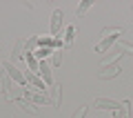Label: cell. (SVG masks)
Wrapping results in <instances>:
<instances>
[{
	"instance_id": "6da1fadb",
	"label": "cell",
	"mask_w": 133,
	"mask_h": 118,
	"mask_svg": "<svg viewBox=\"0 0 133 118\" xmlns=\"http://www.w3.org/2000/svg\"><path fill=\"white\" fill-rule=\"evenodd\" d=\"M36 87H27L24 85V98L29 100V103H33V105H47V103H51V98H49L47 94H38V91H33Z\"/></svg>"
},
{
	"instance_id": "7a4b0ae2",
	"label": "cell",
	"mask_w": 133,
	"mask_h": 118,
	"mask_svg": "<svg viewBox=\"0 0 133 118\" xmlns=\"http://www.w3.org/2000/svg\"><path fill=\"white\" fill-rule=\"evenodd\" d=\"M2 69H5V71H7V76H9L11 80H16L18 85H22V87L27 85V78H24V74H22V71L18 69V67H14V65L9 62V60H5V65H2Z\"/></svg>"
},
{
	"instance_id": "3957f363",
	"label": "cell",
	"mask_w": 133,
	"mask_h": 118,
	"mask_svg": "<svg viewBox=\"0 0 133 118\" xmlns=\"http://www.w3.org/2000/svg\"><path fill=\"white\" fill-rule=\"evenodd\" d=\"M115 76H120V67L118 65L102 67V69L98 71V78H100V80H111V78H115Z\"/></svg>"
},
{
	"instance_id": "277c9868",
	"label": "cell",
	"mask_w": 133,
	"mask_h": 118,
	"mask_svg": "<svg viewBox=\"0 0 133 118\" xmlns=\"http://www.w3.org/2000/svg\"><path fill=\"white\" fill-rule=\"evenodd\" d=\"M118 36H120V33H113V36H107V38H102V40H100V43L93 47V51H95V54H104L107 49H109L111 45H113L115 40H118Z\"/></svg>"
},
{
	"instance_id": "5b68a950",
	"label": "cell",
	"mask_w": 133,
	"mask_h": 118,
	"mask_svg": "<svg viewBox=\"0 0 133 118\" xmlns=\"http://www.w3.org/2000/svg\"><path fill=\"white\" fill-rule=\"evenodd\" d=\"M95 107L98 109H109V111H118L120 105L113 103V100H109V98H95Z\"/></svg>"
},
{
	"instance_id": "8992f818",
	"label": "cell",
	"mask_w": 133,
	"mask_h": 118,
	"mask_svg": "<svg viewBox=\"0 0 133 118\" xmlns=\"http://www.w3.org/2000/svg\"><path fill=\"white\" fill-rule=\"evenodd\" d=\"M60 25H62V11L56 9L51 16V36H56L58 31H60Z\"/></svg>"
},
{
	"instance_id": "52a82bcc",
	"label": "cell",
	"mask_w": 133,
	"mask_h": 118,
	"mask_svg": "<svg viewBox=\"0 0 133 118\" xmlns=\"http://www.w3.org/2000/svg\"><path fill=\"white\" fill-rule=\"evenodd\" d=\"M24 78H27V80L31 82L33 87H36V89H40L42 94H47V89H44V80H40V78H38V74H31V71H29V74L24 76Z\"/></svg>"
},
{
	"instance_id": "ba28073f",
	"label": "cell",
	"mask_w": 133,
	"mask_h": 118,
	"mask_svg": "<svg viewBox=\"0 0 133 118\" xmlns=\"http://www.w3.org/2000/svg\"><path fill=\"white\" fill-rule=\"evenodd\" d=\"M38 74L44 78V82H47V85H53V78H51V71H49V65H47L44 60L40 62V67H38Z\"/></svg>"
},
{
	"instance_id": "9c48e42d",
	"label": "cell",
	"mask_w": 133,
	"mask_h": 118,
	"mask_svg": "<svg viewBox=\"0 0 133 118\" xmlns=\"http://www.w3.org/2000/svg\"><path fill=\"white\" fill-rule=\"evenodd\" d=\"M60 85H51V89H49V98H51L53 107H60Z\"/></svg>"
},
{
	"instance_id": "30bf717a",
	"label": "cell",
	"mask_w": 133,
	"mask_h": 118,
	"mask_svg": "<svg viewBox=\"0 0 133 118\" xmlns=\"http://www.w3.org/2000/svg\"><path fill=\"white\" fill-rule=\"evenodd\" d=\"M16 103H18L20 107L24 109V111H29V114H33V116H36V114H38V107H36V105H33V103H29L27 98H16Z\"/></svg>"
},
{
	"instance_id": "8fae6325",
	"label": "cell",
	"mask_w": 133,
	"mask_h": 118,
	"mask_svg": "<svg viewBox=\"0 0 133 118\" xmlns=\"http://www.w3.org/2000/svg\"><path fill=\"white\" fill-rule=\"evenodd\" d=\"M73 38H76V27L69 25L66 31H64V47H71V45H73Z\"/></svg>"
},
{
	"instance_id": "7c38bea8",
	"label": "cell",
	"mask_w": 133,
	"mask_h": 118,
	"mask_svg": "<svg viewBox=\"0 0 133 118\" xmlns=\"http://www.w3.org/2000/svg\"><path fill=\"white\" fill-rule=\"evenodd\" d=\"M24 60H27V65H29V69H31V74H38V67H40V62L36 60L33 51H31V54H27V56H24Z\"/></svg>"
},
{
	"instance_id": "4fadbf2b",
	"label": "cell",
	"mask_w": 133,
	"mask_h": 118,
	"mask_svg": "<svg viewBox=\"0 0 133 118\" xmlns=\"http://www.w3.org/2000/svg\"><path fill=\"white\" fill-rule=\"evenodd\" d=\"M51 54H53V49H47V47H38L36 51H33V56H36V60H42V58L51 56Z\"/></svg>"
},
{
	"instance_id": "5bb4252c",
	"label": "cell",
	"mask_w": 133,
	"mask_h": 118,
	"mask_svg": "<svg viewBox=\"0 0 133 118\" xmlns=\"http://www.w3.org/2000/svg\"><path fill=\"white\" fill-rule=\"evenodd\" d=\"M120 116L122 118H131V103H129V100H124V103H120Z\"/></svg>"
},
{
	"instance_id": "9a60e30c",
	"label": "cell",
	"mask_w": 133,
	"mask_h": 118,
	"mask_svg": "<svg viewBox=\"0 0 133 118\" xmlns=\"http://www.w3.org/2000/svg\"><path fill=\"white\" fill-rule=\"evenodd\" d=\"M51 65H53V67H60V65H62V49H53V54H51Z\"/></svg>"
},
{
	"instance_id": "2e32d148",
	"label": "cell",
	"mask_w": 133,
	"mask_h": 118,
	"mask_svg": "<svg viewBox=\"0 0 133 118\" xmlns=\"http://www.w3.org/2000/svg\"><path fill=\"white\" fill-rule=\"evenodd\" d=\"M38 45H40V38H38V36H31V38L27 40V54H31V49H36Z\"/></svg>"
},
{
	"instance_id": "e0dca14e",
	"label": "cell",
	"mask_w": 133,
	"mask_h": 118,
	"mask_svg": "<svg viewBox=\"0 0 133 118\" xmlns=\"http://www.w3.org/2000/svg\"><path fill=\"white\" fill-rule=\"evenodd\" d=\"M91 5H93V2H91V0H84V2H82V5H78L76 14H78V16H82V14H84V11H89V9H91Z\"/></svg>"
},
{
	"instance_id": "ac0fdd59",
	"label": "cell",
	"mask_w": 133,
	"mask_h": 118,
	"mask_svg": "<svg viewBox=\"0 0 133 118\" xmlns=\"http://www.w3.org/2000/svg\"><path fill=\"white\" fill-rule=\"evenodd\" d=\"M22 40H18V43H16V49H14V54H11V60H18V58L20 56H22V54H20V51H22Z\"/></svg>"
},
{
	"instance_id": "d6986e66",
	"label": "cell",
	"mask_w": 133,
	"mask_h": 118,
	"mask_svg": "<svg viewBox=\"0 0 133 118\" xmlns=\"http://www.w3.org/2000/svg\"><path fill=\"white\" fill-rule=\"evenodd\" d=\"M118 47L122 49V51H127V54H133V45H131V43H124V40H118Z\"/></svg>"
},
{
	"instance_id": "ffe728a7",
	"label": "cell",
	"mask_w": 133,
	"mask_h": 118,
	"mask_svg": "<svg viewBox=\"0 0 133 118\" xmlns=\"http://www.w3.org/2000/svg\"><path fill=\"white\" fill-rule=\"evenodd\" d=\"M109 33H122V29H118V27H104L102 29V38H107Z\"/></svg>"
},
{
	"instance_id": "44dd1931",
	"label": "cell",
	"mask_w": 133,
	"mask_h": 118,
	"mask_svg": "<svg viewBox=\"0 0 133 118\" xmlns=\"http://www.w3.org/2000/svg\"><path fill=\"white\" fill-rule=\"evenodd\" d=\"M84 114H87V107L82 105V107H78L76 111H73V116H71V118H84Z\"/></svg>"
},
{
	"instance_id": "7402d4cb",
	"label": "cell",
	"mask_w": 133,
	"mask_h": 118,
	"mask_svg": "<svg viewBox=\"0 0 133 118\" xmlns=\"http://www.w3.org/2000/svg\"><path fill=\"white\" fill-rule=\"evenodd\" d=\"M131 9H133V7H131Z\"/></svg>"
}]
</instances>
